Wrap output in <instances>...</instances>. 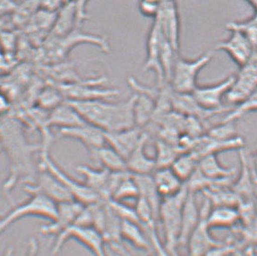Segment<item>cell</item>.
I'll return each instance as SVG.
<instances>
[{"label": "cell", "instance_id": "603a6c76", "mask_svg": "<svg viewBox=\"0 0 257 256\" xmlns=\"http://www.w3.org/2000/svg\"><path fill=\"white\" fill-rule=\"evenodd\" d=\"M238 155L241 167L240 173L237 179L233 181L231 188L238 196L241 201H254L255 196L253 192L249 154L243 149H241L238 151Z\"/></svg>", "mask_w": 257, "mask_h": 256}, {"label": "cell", "instance_id": "484cf974", "mask_svg": "<svg viewBox=\"0 0 257 256\" xmlns=\"http://www.w3.org/2000/svg\"><path fill=\"white\" fill-rule=\"evenodd\" d=\"M153 180L161 198L172 197L184 188L183 183L170 168L157 169L153 174Z\"/></svg>", "mask_w": 257, "mask_h": 256}, {"label": "cell", "instance_id": "60d3db41", "mask_svg": "<svg viewBox=\"0 0 257 256\" xmlns=\"http://www.w3.org/2000/svg\"><path fill=\"white\" fill-rule=\"evenodd\" d=\"M206 135L215 140L225 141L238 136L234 122H224L221 121L220 123L216 126L208 129Z\"/></svg>", "mask_w": 257, "mask_h": 256}, {"label": "cell", "instance_id": "8992f818", "mask_svg": "<svg viewBox=\"0 0 257 256\" xmlns=\"http://www.w3.org/2000/svg\"><path fill=\"white\" fill-rule=\"evenodd\" d=\"M71 239L81 243L94 256H108L104 249L105 241L101 233L91 226H83L78 224H72L56 236L51 255H57L64 243Z\"/></svg>", "mask_w": 257, "mask_h": 256}, {"label": "cell", "instance_id": "4316f807", "mask_svg": "<svg viewBox=\"0 0 257 256\" xmlns=\"http://www.w3.org/2000/svg\"><path fill=\"white\" fill-rule=\"evenodd\" d=\"M85 121L66 101L51 110L46 119L48 127L58 129L69 128L84 123Z\"/></svg>", "mask_w": 257, "mask_h": 256}, {"label": "cell", "instance_id": "e575fe53", "mask_svg": "<svg viewBox=\"0 0 257 256\" xmlns=\"http://www.w3.org/2000/svg\"><path fill=\"white\" fill-rule=\"evenodd\" d=\"M155 149L156 157L154 159L157 169L170 168L177 158L183 152H186L181 147L163 142L160 139L155 141Z\"/></svg>", "mask_w": 257, "mask_h": 256}, {"label": "cell", "instance_id": "ac0fdd59", "mask_svg": "<svg viewBox=\"0 0 257 256\" xmlns=\"http://www.w3.org/2000/svg\"><path fill=\"white\" fill-rule=\"evenodd\" d=\"M143 135L144 130L137 126L116 133H104L106 144L118 152L125 160L138 146Z\"/></svg>", "mask_w": 257, "mask_h": 256}, {"label": "cell", "instance_id": "5bb4252c", "mask_svg": "<svg viewBox=\"0 0 257 256\" xmlns=\"http://www.w3.org/2000/svg\"><path fill=\"white\" fill-rule=\"evenodd\" d=\"M163 35L161 32L160 22L157 18L153 20L147 39V57L143 66L144 72L152 71L156 74L158 86L166 83L164 73L161 62V47Z\"/></svg>", "mask_w": 257, "mask_h": 256}, {"label": "cell", "instance_id": "d4e9b609", "mask_svg": "<svg viewBox=\"0 0 257 256\" xmlns=\"http://www.w3.org/2000/svg\"><path fill=\"white\" fill-rule=\"evenodd\" d=\"M75 28H80L77 22V14L74 0L64 4L56 14L54 27L51 30L53 38H59L68 35Z\"/></svg>", "mask_w": 257, "mask_h": 256}, {"label": "cell", "instance_id": "7402d4cb", "mask_svg": "<svg viewBox=\"0 0 257 256\" xmlns=\"http://www.w3.org/2000/svg\"><path fill=\"white\" fill-rule=\"evenodd\" d=\"M151 135L144 131L143 140L126 160V168L132 175H152L156 170L155 159L147 155L145 147Z\"/></svg>", "mask_w": 257, "mask_h": 256}, {"label": "cell", "instance_id": "277c9868", "mask_svg": "<svg viewBox=\"0 0 257 256\" xmlns=\"http://www.w3.org/2000/svg\"><path fill=\"white\" fill-rule=\"evenodd\" d=\"M56 211L57 206L55 202L39 194H31L28 200L15 206L7 215L0 217V235L10 225L26 217H40L52 222L56 217Z\"/></svg>", "mask_w": 257, "mask_h": 256}, {"label": "cell", "instance_id": "c3c4849f", "mask_svg": "<svg viewBox=\"0 0 257 256\" xmlns=\"http://www.w3.org/2000/svg\"><path fill=\"white\" fill-rule=\"evenodd\" d=\"M236 254H238V256H257L256 248L245 247L239 251Z\"/></svg>", "mask_w": 257, "mask_h": 256}, {"label": "cell", "instance_id": "4fadbf2b", "mask_svg": "<svg viewBox=\"0 0 257 256\" xmlns=\"http://www.w3.org/2000/svg\"><path fill=\"white\" fill-rule=\"evenodd\" d=\"M234 80V75H230L216 83L198 85L193 91V97L198 104L206 110L224 109L225 107L223 105V99L225 98Z\"/></svg>", "mask_w": 257, "mask_h": 256}, {"label": "cell", "instance_id": "cb8c5ba5", "mask_svg": "<svg viewBox=\"0 0 257 256\" xmlns=\"http://www.w3.org/2000/svg\"><path fill=\"white\" fill-rule=\"evenodd\" d=\"M200 218V208H198L196 194L188 191V196L184 205L181 229L179 234L178 246H187L188 238L197 226Z\"/></svg>", "mask_w": 257, "mask_h": 256}, {"label": "cell", "instance_id": "44dd1931", "mask_svg": "<svg viewBox=\"0 0 257 256\" xmlns=\"http://www.w3.org/2000/svg\"><path fill=\"white\" fill-rule=\"evenodd\" d=\"M76 170L83 177V183L92 191L96 193L101 200H109V185H110L111 171L108 169H92L86 165H80Z\"/></svg>", "mask_w": 257, "mask_h": 256}, {"label": "cell", "instance_id": "7bdbcfd3", "mask_svg": "<svg viewBox=\"0 0 257 256\" xmlns=\"http://www.w3.org/2000/svg\"><path fill=\"white\" fill-rule=\"evenodd\" d=\"M89 0H74L79 28H81L82 24L89 19V15L86 12V6Z\"/></svg>", "mask_w": 257, "mask_h": 256}, {"label": "cell", "instance_id": "5b68a950", "mask_svg": "<svg viewBox=\"0 0 257 256\" xmlns=\"http://www.w3.org/2000/svg\"><path fill=\"white\" fill-rule=\"evenodd\" d=\"M210 52L199 55L195 59H185L178 56L170 77V83L175 92L192 93L198 86L199 73L211 62Z\"/></svg>", "mask_w": 257, "mask_h": 256}, {"label": "cell", "instance_id": "8fae6325", "mask_svg": "<svg viewBox=\"0 0 257 256\" xmlns=\"http://www.w3.org/2000/svg\"><path fill=\"white\" fill-rule=\"evenodd\" d=\"M25 191L29 195H42L55 202V204L74 200L66 188L53 175L46 169L40 168H38L35 178L31 181L25 183Z\"/></svg>", "mask_w": 257, "mask_h": 256}, {"label": "cell", "instance_id": "ffe728a7", "mask_svg": "<svg viewBox=\"0 0 257 256\" xmlns=\"http://www.w3.org/2000/svg\"><path fill=\"white\" fill-rule=\"evenodd\" d=\"M244 148V140L241 136H236L233 139L219 141L207 136L206 134L197 140L193 147L191 152L198 158V160L202 159L205 156L210 154L217 155L220 152L225 151H237Z\"/></svg>", "mask_w": 257, "mask_h": 256}, {"label": "cell", "instance_id": "9c48e42d", "mask_svg": "<svg viewBox=\"0 0 257 256\" xmlns=\"http://www.w3.org/2000/svg\"><path fill=\"white\" fill-rule=\"evenodd\" d=\"M211 205L207 198L204 199L200 207V218L197 226L188 238L187 248L189 256H205L212 248L221 244L224 241L216 240L212 236L211 229L207 224V215Z\"/></svg>", "mask_w": 257, "mask_h": 256}, {"label": "cell", "instance_id": "e0dca14e", "mask_svg": "<svg viewBox=\"0 0 257 256\" xmlns=\"http://www.w3.org/2000/svg\"><path fill=\"white\" fill-rule=\"evenodd\" d=\"M172 109L185 117H196L205 122L207 119L215 115L226 111L228 112L232 108L225 107L220 110H206L198 104V101L193 97L192 93H181L174 91L172 97Z\"/></svg>", "mask_w": 257, "mask_h": 256}, {"label": "cell", "instance_id": "f6af8a7d", "mask_svg": "<svg viewBox=\"0 0 257 256\" xmlns=\"http://www.w3.org/2000/svg\"><path fill=\"white\" fill-rule=\"evenodd\" d=\"M17 9L14 0H0V17L11 14Z\"/></svg>", "mask_w": 257, "mask_h": 256}, {"label": "cell", "instance_id": "816d5d0a", "mask_svg": "<svg viewBox=\"0 0 257 256\" xmlns=\"http://www.w3.org/2000/svg\"><path fill=\"white\" fill-rule=\"evenodd\" d=\"M12 252H13V250L12 249H9V251L6 252V254L4 256H12Z\"/></svg>", "mask_w": 257, "mask_h": 256}, {"label": "cell", "instance_id": "ee69618b", "mask_svg": "<svg viewBox=\"0 0 257 256\" xmlns=\"http://www.w3.org/2000/svg\"><path fill=\"white\" fill-rule=\"evenodd\" d=\"M64 5L63 0H40L39 10L51 13H57Z\"/></svg>", "mask_w": 257, "mask_h": 256}, {"label": "cell", "instance_id": "f546056e", "mask_svg": "<svg viewBox=\"0 0 257 256\" xmlns=\"http://www.w3.org/2000/svg\"><path fill=\"white\" fill-rule=\"evenodd\" d=\"M92 160L101 165V168L111 172H119L127 170L126 160L118 152L107 144L89 151Z\"/></svg>", "mask_w": 257, "mask_h": 256}, {"label": "cell", "instance_id": "9a60e30c", "mask_svg": "<svg viewBox=\"0 0 257 256\" xmlns=\"http://www.w3.org/2000/svg\"><path fill=\"white\" fill-rule=\"evenodd\" d=\"M229 31V37L219 42L215 46V49L225 52L240 68L247 63L256 50L243 33L236 29H230Z\"/></svg>", "mask_w": 257, "mask_h": 256}, {"label": "cell", "instance_id": "1f68e13d", "mask_svg": "<svg viewBox=\"0 0 257 256\" xmlns=\"http://www.w3.org/2000/svg\"><path fill=\"white\" fill-rule=\"evenodd\" d=\"M135 102H134V114H135V123L137 127L146 129L149 127L153 120L156 103L155 101L144 93L135 92Z\"/></svg>", "mask_w": 257, "mask_h": 256}, {"label": "cell", "instance_id": "836d02e7", "mask_svg": "<svg viewBox=\"0 0 257 256\" xmlns=\"http://www.w3.org/2000/svg\"><path fill=\"white\" fill-rule=\"evenodd\" d=\"M205 198L210 203L211 206H238L241 202L234 190L228 187H216L203 191Z\"/></svg>", "mask_w": 257, "mask_h": 256}, {"label": "cell", "instance_id": "8d00e7d4", "mask_svg": "<svg viewBox=\"0 0 257 256\" xmlns=\"http://www.w3.org/2000/svg\"><path fill=\"white\" fill-rule=\"evenodd\" d=\"M139 188L134 176L128 173L114 190L110 199L115 201L123 202L128 199H137L139 197Z\"/></svg>", "mask_w": 257, "mask_h": 256}, {"label": "cell", "instance_id": "ab89813d", "mask_svg": "<svg viewBox=\"0 0 257 256\" xmlns=\"http://www.w3.org/2000/svg\"><path fill=\"white\" fill-rule=\"evenodd\" d=\"M65 101L62 92L57 87L46 88L39 97V105L46 110H53Z\"/></svg>", "mask_w": 257, "mask_h": 256}, {"label": "cell", "instance_id": "f1b7e54d", "mask_svg": "<svg viewBox=\"0 0 257 256\" xmlns=\"http://www.w3.org/2000/svg\"><path fill=\"white\" fill-rule=\"evenodd\" d=\"M198 169L205 177L213 180L233 179L236 169L221 164L216 154L205 156L198 162Z\"/></svg>", "mask_w": 257, "mask_h": 256}, {"label": "cell", "instance_id": "681fc988", "mask_svg": "<svg viewBox=\"0 0 257 256\" xmlns=\"http://www.w3.org/2000/svg\"><path fill=\"white\" fill-rule=\"evenodd\" d=\"M9 109V101L4 95L0 94V115L5 113Z\"/></svg>", "mask_w": 257, "mask_h": 256}, {"label": "cell", "instance_id": "7a4b0ae2", "mask_svg": "<svg viewBox=\"0 0 257 256\" xmlns=\"http://www.w3.org/2000/svg\"><path fill=\"white\" fill-rule=\"evenodd\" d=\"M188 193V188L185 185L177 195L163 198L161 201L159 221H161L164 231L166 250L171 256L177 255L176 250L179 243L184 205Z\"/></svg>", "mask_w": 257, "mask_h": 256}, {"label": "cell", "instance_id": "bcb514c9", "mask_svg": "<svg viewBox=\"0 0 257 256\" xmlns=\"http://www.w3.org/2000/svg\"><path fill=\"white\" fill-rule=\"evenodd\" d=\"M249 162H250V169H251L252 177L257 179V151H255L254 154L252 155L249 154Z\"/></svg>", "mask_w": 257, "mask_h": 256}, {"label": "cell", "instance_id": "d6a6232c", "mask_svg": "<svg viewBox=\"0 0 257 256\" xmlns=\"http://www.w3.org/2000/svg\"><path fill=\"white\" fill-rule=\"evenodd\" d=\"M139 188V197H143L151 205L159 221L161 198L157 190L152 175H133Z\"/></svg>", "mask_w": 257, "mask_h": 256}, {"label": "cell", "instance_id": "db71d44e", "mask_svg": "<svg viewBox=\"0 0 257 256\" xmlns=\"http://www.w3.org/2000/svg\"><path fill=\"white\" fill-rule=\"evenodd\" d=\"M229 256H233V255H229Z\"/></svg>", "mask_w": 257, "mask_h": 256}, {"label": "cell", "instance_id": "4dcf8cb0", "mask_svg": "<svg viewBox=\"0 0 257 256\" xmlns=\"http://www.w3.org/2000/svg\"><path fill=\"white\" fill-rule=\"evenodd\" d=\"M120 234L122 240H126L139 250L151 251L152 242L143 226L138 223L128 220H121Z\"/></svg>", "mask_w": 257, "mask_h": 256}, {"label": "cell", "instance_id": "d6986e66", "mask_svg": "<svg viewBox=\"0 0 257 256\" xmlns=\"http://www.w3.org/2000/svg\"><path fill=\"white\" fill-rule=\"evenodd\" d=\"M59 135L60 137L78 141L88 151L106 144L104 132L87 122L69 128L59 129Z\"/></svg>", "mask_w": 257, "mask_h": 256}, {"label": "cell", "instance_id": "b9f144b4", "mask_svg": "<svg viewBox=\"0 0 257 256\" xmlns=\"http://www.w3.org/2000/svg\"><path fill=\"white\" fill-rule=\"evenodd\" d=\"M161 0H141L140 11L146 18L155 19L159 13Z\"/></svg>", "mask_w": 257, "mask_h": 256}, {"label": "cell", "instance_id": "f5cc1de1", "mask_svg": "<svg viewBox=\"0 0 257 256\" xmlns=\"http://www.w3.org/2000/svg\"><path fill=\"white\" fill-rule=\"evenodd\" d=\"M254 207H255V212L257 214V197H255V200H254Z\"/></svg>", "mask_w": 257, "mask_h": 256}, {"label": "cell", "instance_id": "d590c367", "mask_svg": "<svg viewBox=\"0 0 257 256\" xmlns=\"http://www.w3.org/2000/svg\"><path fill=\"white\" fill-rule=\"evenodd\" d=\"M198 162L199 160L194 153L191 151H186L177 158L170 169L183 183H186L198 169Z\"/></svg>", "mask_w": 257, "mask_h": 256}, {"label": "cell", "instance_id": "2e32d148", "mask_svg": "<svg viewBox=\"0 0 257 256\" xmlns=\"http://www.w3.org/2000/svg\"><path fill=\"white\" fill-rule=\"evenodd\" d=\"M56 206L57 211L55 219L50 222V224L43 225L40 228V232L44 235L57 236L65 229L74 224L84 207V205L75 200L59 203L56 204Z\"/></svg>", "mask_w": 257, "mask_h": 256}, {"label": "cell", "instance_id": "83f0119b", "mask_svg": "<svg viewBox=\"0 0 257 256\" xmlns=\"http://www.w3.org/2000/svg\"><path fill=\"white\" fill-rule=\"evenodd\" d=\"M210 229L234 228L240 223L236 206H211L207 215Z\"/></svg>", "mask_w": 257, "mask_h": 256}, {"label": "cell", "instance_id": "6da1fadb", "mask_svg": "<svg viewBox=\"0 0 257 256\" xmlns=\"http://www.w3.org/2000/svg\"><path fill=\"white\" fill-rule=\"evenodd\" d=\"M135 94L128 100L110 102L104 100L66 101L82 119L104 133H116L134 128L135 123Z\"/></svg>", "mask_w": 257, "mask_h": 256}, {"label": "cell", "instance_id": "f907efd6", "mask_svg": "<svg viewBox=\"0 0 257 256\" xmlns=\"http://www.w3.org/2000/svg\"><path fill=\"white\" fill-rule=\"evenodd\" d=\"M250 5L252 6L254 11L257 10V0H246Z\"/></svg>", "mask_w": 257, "mask_h": 256}, {"label": "cell", "instance_id": "74e56055", "mask_svg": "<svg viewBox=\"0 0 257 256\" xmlns=\"http://www.w3.org/2000/svg\"><path fill=\"white\" fill-rule=\"evenodd\" d=\"M254 111H257V88L243 102L235 106V108L231 109L222 121L235 122V120L242 118L244 115Z\"/></svg>", "mask_w": 257, "mask_h": 256}, {"label": "cell", "instance_id": "7c38bea8", "mask_svg": "<svg viewBox=\"0 0 257 256\" xmlns=\"http://www.w3.org/2000/svg\"><path fill=\"white\" fill-rule=\"evenodd\" d=\"M163 37L174 50L179 53L180 39V19L178 6L175 0H161L156 17Z\"/></svg>", "mask_w": 257, "mask_h": 256}, {"label": "cell", "instance_id": "7dc6e473", "mask_svg": "<svg viewBox=\"0 0 257 256\" xmlns=\"http://www.w3.org/2000/svg\"><path fill=\"white\" fill-rule=\"evenodd\" d=\"M38 242L36 238H31L29 242V248H28V256H37L38 252Z\"/></svg>", "mask_w": 257, "mask_h": 256}, {"label": "cell", "instance_id": "3957f363", "mask_svg": "<svg viewBox=\"0 0 257 256\" xmlns=\"http://www.w3.org/2000/svg\"><path fill=\"white\" fill-rule=\"evenodd\" d=\"M49 143L50 138L46 137L41 148L38 168L46 169L50 174L53 175L66 188V190L71 194L75 201L86 206L101 200L96 193L93 192L85 184L72 178L60 168L51 156Z\"/></svg>", "mask_w": 257, "mask_h": 256}, {"label": "cell", "instance_id": "52a82bcc", "mask_svg": "<svg viewBox=\"0 0 257 256\" xmlns=\"http://www.w3.org/2000/svg\"><path fill=\"white\" fill-rule=\"evenodd\" d=\"M107 81V78L87 79L81 82L61 83L57 88L62 92L65 101H92L105 100L119 95V91L113 88H99Z\"/></svg>", "mask_w": 257, "mask_h": 256}, {"label": "cell", "instance_id": "11a10c76", "mask_svg": "<svg viewBox=\"0 0 257 256\" xmlns=\"http://www.w3.org/2000/svg\"><path fill=\"white\" fill-rule=\"evenodd\" d=\"M256 250H257V248H256Z\"/></svg>", "mask_w": 257, "mask_h": 256}, {"label": "cell", "instance_id": "f35d334b", "mask_svg": "<svg viewBox=\"0 0 257 256\" xmlns=\"http://www.w3.org/2000/svg\"><path fill=\"white\" fill-rule=\"evenodd\" d=\"M234 229L240 236L238 242L243 249L245 247L257 248V214L250 221Z\"/></svg>", "mask_w": 257, "mask_h": 256}, {"label": "cell", "instance_id": "ba28073f", "mask_svg": "<svg viewBox=\"0 0 257 256\" xmlns=\"http://www.w3.org/2000/svg\"><path fill=\"white\" fill-rule=\"evenodd\" d=\"M257 88V50L246 64L240 67L229 91L225 95L231 104L238 105Z\"/></svg>", "mask_w": 257, "mask_h": 256}, {"label": "cell", "instance_id": "30bf717a", "mask_svg": "<svg viewBox=\"0 0 257 256\" xmlns=\"http://www.w3.org/2000/svg\"><path fill=\"white\" fill-rule=\"evenodd\" d=\"M50 55L55 60H61L68 55L70 51L80 44H92L100 47L105 53L110 51V46L106 37L83 33L80 28H75L68 35L59 38L52 37Z\"/></svg>", "mask_w": 257, "mask_h": 256}]
</instances>
